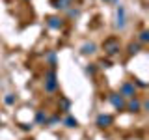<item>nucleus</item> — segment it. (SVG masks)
I'll return each instance as SVG.
<instances>
[{
    "mask_svg": "<svg viewBox=\"0 0 149 140\" xmlns=\"http://www.w3.org/2000/svg\"><path fill=\"white\" fill-rule=\"evenodd\" d=\"M24 2H30V0H24Z\"/></svg>",
    "mask_w": 149,
    "mask_h": 140,
    "instance_id": "a878e982",
    "label": "nucleus"
},
{
    "mask_svg": "<svg viewBox=\"0 0 149 140\" xmlns=\"http://www.w3.org/2000/svg\"><path fill=\"white\" fill-rule=\"evenodd\" d=\"M134 86H140V88H147V82H143V80H140V78H136V80L132 82Z\"/></svg>",
    "mask_w": 149,
    "mask_h": 140,
    "instance_id": "412c9836",
    "label": "nucleus"
},
{
    "mask_svg": "<svg viewBox=\"0 0 149 140\" xmlns=\"http://www.w3.org/2000/svg\"><path fill=\"white\" fill-rule=\"evenodd\" d=\"M102 49H104V54L108 56V58H116V56H119L121 52V43L118 37H108V39H104V43H102Z\"/></svg>",
    "mask_w": 149,
    "mask_h": 140,
    "instance_id": "f257e3e1",
    "label": "nucleus"
},
{
    "mask_svg": "<svg viewBox=\"0 0 149 140\" xmlns=\"http://www.w3.org/2000/svg\"><path fill=\"white\" fill-rule=\"evenodd\" d=\"M15 101H17V95H15V93H6V97H4V103H6L8 106L15 105Z\"/></svg>",
    "mask_w": 149,
    "mask_h": 140,
    "instance_id": "a211bd4d",
    "label": "nucleus"
},
{
    "mask_svg": "<svg viewBox=\"0 0 149 140\" xmlns=\"http://www.w3.org/2000/svg\"><path fill=\"white\" fill-rule=\"evenodd\" d=\"M45 22H47V26H49L50 30H62L63 24H65V19L60 17V15H50V17L45 19Z\"/></svg>",
    "mask_w": 149,
    "mask_h": 140,
    "instance_id": "423d86ee",
    "label": "nucleus"
},
{
    "mask_svg": "<svg viewBox=\"0 0 149 140\" xmlns=\"http://www.w3.org/2000/svg\"><path fill=\"white\" fill-rule=\"evenodd\" d=\"M102 2H106V4H118L119 0H102Z\"/></svg>",
    "mask_w": 149,
    "mask_h": 140,
    "instance_id": "b1692460",
    "label": "nucleus"
},
{
    "mask_svg": "<svg viewBox=\"0 0 149 140\" xmlns=\"http://www.w3.org/2000/svg\"><path fill=\"white\" fill-rule=\"evenodd\" d=\"M60 121H62L60 114H52V116H49V120H47V125H49V127H54V125H58Z\"/></svg>",
    "mask_w": 149,
    "mask_h": 140,
    "instance_id": "dca6fc26",
    "label": "nucleus"
},
{
    "mask_svg": "<svg viewBox=\"0 0 149 140\" xmlns=\"http://www.w3.org/2000/svg\"><path fill=\"white\" fill-rule=\"evenodd\" d=\"M99 65H101V67H110V65H112V62H110V60H102V62H101Z\"/></svg>",
    "mask_w": 149,
    "mask_h": 140,
    "instance_id": "4be33fe9",
    "label": "nucleus"
},
{
    "mask_svg": "<svg viewBox=\"0 0 149 140\" xmlns=\"http://www.w3.org/2000/svg\"><path fill=\"white\" fill-rule=\"evenodd\" d=\"M21 129H22V131H30V129H32V125H28V123H21Z\"/></svg>",
    "mask_w": 149,
    "mask_h": 140,
    "instance_id": "5701e85b",
    "label": "nucleus"
},
{
    "mask_svg": "<svg viewBox=\"0 0 149 140\" xmlns=\"http://www.w3.org/2000/svg\"><path fill=\"white\" fill-rule=\"evenodd\" d=\"M43 88H45L47 93H54L58 90V75H56V69H49V71L45 73Z\"/></svg>",
    "mask_w": 149,
    "mask_h": 140,
    "instance_id": "f03ea898",
    "label": "nucleus"
},
{
    "mask_svg": "<svg viewBox=\"0 0 149 140\" xmlns=\"http://www.w3.org/2000/svg\"><path fill=\"white\" fill-rule=\"evenodd\" d=\"M114 123V118H112L110 114H104V112H102V114H99L95 118V125L99 129H106V127H110V125Z\"/></svg>",
    "mask_w": 149,
    "mask_h": 140,
    "instance_id": "0eeeda50",
    "label": "nucleus"
},
{
    "mask_svg": "<svg viewBox=\"0 0 149 140\" xmlns=\"http://www.w3.org/2000/svg\"><path fill=\"white\" fill-rule=\"evenodd\" d=\"M58 105H60V110H62V112H69V110H71V105H73V103H71V99H67V97H60V103H58Z\"/></svg>",
    "mask_w": 149,
    "mask_h": 140,
    "instance_id": "4468645a",
    "label": "nucleus"
},
{
    "mask_svg": "<svg viewBox=\"0 0 149 140\" xmlns=\"http://www.w3.org/2000/svg\"><path fill=\"white\" fill-rule=\"evenodd\" d=\"M26 140H36V138H26Z\"/></svg>",
    "mask_w": 149,
    "mask_h": 140,
    "instance_id": "393cba45",
    "label": "nucleus"
},
{
    "mask_svg": "<svg viewBox=\"0 0 149 140\" xmlns=\"http://www.w3.org/2000/svg\"><path fill=\"white\" fill-rule=\"evenodd\" d=\"M108 103L112 106H114L116 110H125V105H127V99H123V97L119 95L118 92L116 93H108Z\"/></svg>",
    "mask_w": 149,
    "mask_h": 140,
    "instance_id": "39448f33",
    "label": "nucleus"
},
{
    "mask_svg": "<svg viewBox=\"0 0 149 140\" xmlns=\"http://www.w3.org/2000/svg\"><path fill=\"white\" fill-rule=\"evenodd\" d=\"M54 9H60V11H67L69 8H73L74 0H50Z\"/></svg>",
    "mask_w": 149,
    "mask_h": 140,
    "instance_id": "1a4fd4ad",
    "label": "nucleus"
},
{
    "mask_svg": "<svg viewBox=\"0 0 149 140\" xmlns=\"http://www.w3.org/2000/svg\"><path fill=\"white\" fill-rule=\"evenodd\" d=\"M140 50H142V45H140L138 41H136V43H129V50H127V52L130 56H132V54H138Z\"/></svg>",
    "mask_w": 149,
    "mask_h": 140,
    "instance_id": "f3484780",
    "label": "nucleus"
},
{
    "mask_svg": "<svg viewBox=\"0 0 149 140\" xmlns=\"http://www.w3.org/2000/svg\"><path fill=\"white\" fill-rule=\"evenodd\" d=\"M95 65H97V64H90V65H86V69H84V71H86V75H95V71H97Z\"/></svg>",
    "mask_w": 149,
    "mask_h": 140,
    "instance_id": "aec40b11",
    "label": "nucleus"
},
{
    "mask_svg": "<svg viewBox=\"0 0 149 140\" xmlns=\"http://www.w3.org/2000/svg\"><path fill=\"white\" fill-rule=\"evenodd\" d=\"M47 120H49V114L45 110H37L34 116V123L36 125H47Z\"/></svg>",
    "mask_w": 149,
    "mask_h": 140,
    "instance_id": "9b49d317",
    "label": "nucleus"
},
{
    "mask_svg": "<svg viewBox=\"0 0 149 140\" xmlns=\"http://www.w3.org/2000/svg\"><path fill=\"white\" fill-rule=\"evenodd\" d=\"M62 123H63L67 129H77V127H78V120H77V118H73V116H69V114L62 120Z\"/></svg>",
    "mask_w": 149,
    "mask_h": 140,
    "instance_id": "ddd939ff",
    "label": "nucleus"
},
{
    "mask_svg": "<svg viewBox=\"0 0 149 140\" xmlns=\"http://www.w3.org/2000/svg\"><path fill=\"white\" fill-rule=\"evenodd\" d=\"M95 52H97V45L91 43V41H88V43H84L80 47V54H84V56H90V54H95Z\"/></svg>",
    "mask_w": 149,
    "mask_h": 140,
    "instance_id": "9d476101",
    "label": "nucleus"
},
{
    "mask_svg": "<svg viewBox=\"0 0 149 140\" xmlns=\"http://www.w3.org/2000/svg\"><path fill=\"white\" fill-rule=\"evenodd\" d=\"M45 60L49 62L50 69H56V64H58V56H56V50H47V52H45Z\"/></svg>",
    "mask_w": 149,
    "mask_h": 140,
    "instance_id": "f8f14e48",
    "label": "nucleus"
},
{
    "mask_svg": "<svg viewBox=\"0 0 149 140\" xmlns=\"http://www.w3.org/2000/svg\"><path fill=\"white\" fill-rule=\"evenodd\" d=\"M125 110L130 112V114H136V112L142 110V101L132 97V99H127V105H125Z\"/></svg>",
    "mask_w": 149,
    "mask_h": 140,
    "instance_id": "6e6552de",
    "label": "nucleus"
},
{
    "mask_svg": "<svg viewBox=\"0 0 149 140\" xmlns=\"http://www.w3.org/2000/svg\"><path fill=\"white\" fill-rule=\"evenodd\" d=\"M67 17H74V19H77V17H80V9H78V8H69L67 9Z\"/></svg>",
    "mask_w": 149,
    "mask_h": 140,
    "instance_id": "6ab92c4d",
    "label": "nucleus"
},
{
    "mask_svg": "<svg viewBox=\"0 0 149 140\" xmlns=\"http://www.w3.org/2000/svg\"><path fill=\"white\" fill-rule=\"evenodd\" d=\"M116 28L118 30H125L127 28V9H125L123 4H118L116 6Z\"/></svg>",
    "mask_w": 149,
    "mask_h": 140,
    "instance_id": "7ed1b4c3",
    "label": "nucleus"
},
{
    "mask_svg": "<svg viewBox=\"0 0 149 140\" xmlns=\"http://www.w3.org/2000/svg\"><path fill=\"white\" fill-rule=\"evenodd\" d=\"M138 43L140 45H147L149 43V30H142L138 34Z\"/></svg>",
    "mask_w": 149,
    "mask_h": 140,
    "instance_id": "2eb2a0df",
    "label": "nucleus"
},
{
    "mask_svg": "<svg viewBox=\"0 0 149 140\" xmlns=\"http://www.w3.org/2000/svg\"><path fill=\"white\" fill-rule=\"evenodd\" d=\"M118 93L123 97V99H132V97H136V86H134L130 80H125L119 86V92Z\"/></svg>",
    "mask_w": 149,
    "mask_h": 140,
    "instance_id": "20e7f679",
    "label": "nucleus"
}]
</instances>
